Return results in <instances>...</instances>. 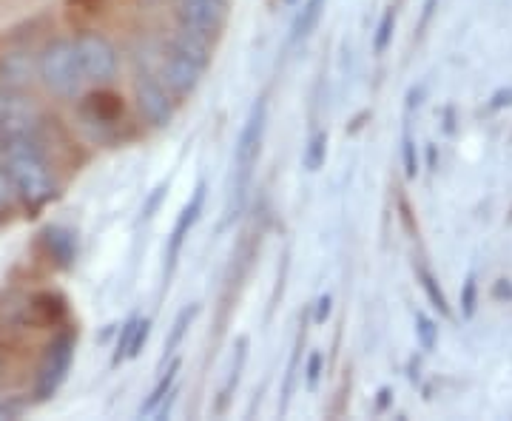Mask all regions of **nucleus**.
Instances as JSON below:
<instances>
[{"label":"nucleus","mask_w":512,"mask_h":421,"mask_svg":"<svg viewBox=\"0 0 512 421\" xmlns=\"http://www.w3.org/2000/svg\"><path fill=\"white\" fill-rule=\"evenodd\" d=\"M165 191H168V188H165V185H160V188H157V194H154V197H151V200H148V205L146 208H143V217H154V211H157V205H160V202L165 200Z\"/></svg>","instance_id":"obj_31"},{"label":"nucleus","mask_w":512,"mask_h":421,"mask_svg":"<svg viewBox=\"0 0 512 421\" xmlns=\"http://www.w3.org/2000/svg\"><path fill=\"white\" fill-rule=\"evenodd\" d=\"M40 77L52 92L63 97L80 92L86 74L77 57V46L69 40H55L52 46H46V52L40 57Z\"/></svg>","instance_id":"obj_2"},{"label":"nucleus","mask_w":512,"mask_h":421,"mask_svg":"<svg viewBox=\"0 0 512 421\" xmlns=\"http://www.w3.org/2000/svg\"><path fill=\"white\" fill-rule=\"evenodd\" d=\"M436 6H439V0H424V12H421V29H427L430 18L436 15Z\"/></svg>","instance_id":"obj_33"},{"label":"nucleus","mask_w":512,"mask_h":421,"mask_svg":"<svg viewBox=\"0 0 512 421\" xmlns=\"http://www.w3.org/2000/svg\"><path fill=\"white\" fill-rule=\"evenodd\" d=\"M134 328H137V316H134V319H128L126 325H123V330H120V342H117V353H114V365H117V362H123V359H128V345H131Z\"/></svg>","instance_id":"obj_27"},{"label":"nucleus","mask_w":512,"mask_h":421,"mask_svg":"<svg viewBox=\"0 0 512 421\" xmlns=\"http://www.w3.org/2000/svg\"><path fill=\"white\" fill-rule=\"evenodd\" d=\"M299 350H302V339L296 342L291 356V365H288V376H285V390H282V413L288 410V402H291L293 393V382H296V370H299Z\"/></svg>","instance_id":"obj_24"},{"label":"nucleus","mask_w":512,"mask_h":421,"mask_svg":"<svg viewBox=\"0 0 512 421\" xmlns=\"http://www.w3.org/2000/svg\"><path fill=\"white\" fill-rule=\"evenodd\" d=\"M288 3H296V0H288Z\"/></svg>","instance_id":"obj_38"},{"label":"nucleus","mask_w":512,"mask_h":421,"mask_svg":"<svg viewBox=\"0 0 512 421\" xmlns=\"http://www.w3.org/2000/svg\"><path fill=\"white\" fill-rule=\"evenodd\" d=\"M495 296H498V299H504V296H507V299H512V285L510 282H507V279H501V282H498V285H495Z\"/></svg>","instance_id":"obj_35"},{"label":"nucleus","mask_w":512,"mask_h":421,"mask_svg":"<svg viewBox=\"0 0 512 421\" xmlns=\"http://www.w3.org/2000/svg\"><path fill=\"white\" fill-rule=\"evenodd\" d=\"M228 15V0H177V23L185 32L214 40Z\"/></svg>","instance_id":"obj_4"},{"label":"nucleus","mask_w":512,"mask_h":421,"mask_svg":"<svg viewBox=\"0 0 512 421\" xmlns=\"http://www.w3.org/2000/svg\"><path fill=\"white\" fill-rule=\"evenodd\" d=\"M476 293H478L476 274H470L467 276V282H464V291H461V313H464L467 319L476 313Z\"/></svg>","instance_id":"obj_25"},{"label":"nucleus","mask_w":512,"mask_h":421,"mask_svg":"<svg viewBox=\"0 0 512 421\" xmlns=\"http://www.w3.org/2000/svg\"><path fill=\"white\" fill-rule=\"evenodd\" d=\"M265 120H268V103L265 97L256 100L251 109V117L245 123V129L239 134L237 151H234V197H231V217H239V211L245 208L248 200V180H251V168L256 165L259 157V146H262V134H265Z\"/></svg>","instance_id":"obj_1"},{"label":"nucleus","mask_w":512,"mask_h":421,"mask_svg":"<svg viewBox=\"0 0 512 421\" xmlns=\"http://www.w3.org/2000/svg\"><path fill=\"white\" fill-rule=\"evenodd\" d=\"M390 399H393V390H390V387H382V390H379V399H376V410H379V413L387 410Z\"/></svg>","instance_id":"obj_34"},{"label":"nucleus","mask_w":512,"mask_h":421,"mask_svg":"<svg viewBox=\"0 0 512 421\" xmlns=\"http://www.w3.org/2000/svg\"><path fill=\"white\" fill-rule=\"evenodd\" d=\"M9 177L15 183V191H18L23 200L29 205H43L55 194V183L49 177V168L46 163L35 157L32 151H20L12 157L9 163Z\"/></svg>","instance_id":"obj_3"},{"label":"nucleus","mask_w":512,"mask_h":421,"mask_svg":"<svg viewBox=\"0 0 512 421\" xmlns=\"http://www.w3.org/2000/svg\"><path fill=\"white\" fill-rule=\"evenodd\" d=\"M177 370H180V362H171L168 373H165L163 379L157 382V387L148 393V399L143 402V407H140V416H151V413H157V407L163 404L165 396L174 390V382H177Z\"/></svg>","instance_id":"obj_15"},{"label":"nucleus","mask_w":512,"mask_h":421,"mask_svg":"<svg viewBox=\"0 0 512 421\" xmlns=\"http://www.w3.org/2000/svg\"><path fill=\"white\" fill-rule=\"evenodd\" d=\"M202 208H205V183L197 185V191H194V197L188 200V205L183 208V214H180V220L174 225V231H171V239H168V271L165 276L174 274V268H177V259H180V251H183L185 237H188V231L200 222Z\"/></svg>","instance_id":"obj_8"},{"label":"nucleus","mask_w":512,"mask_h":421,"mask_svg":"<svg viewBox=\"0 0 512 421\" xmlns=\"http://www.w3.org/2000/svg\"><path fill=\"white\" fill-rule=\"evenodd\" d=\"M74 356V339L72 333H60L55 342L46 348V356L40 362V370H37V399H52L55 390L60 387V382L66 379L69 367H72Z\"/></svg>","instance_id":"obj_5"},{"label":"nucleus","mask_w":512,"mask_h":421,"mask_svg":"<svg viewBox=\"0 0 512 421\" xmlns=\"http://www.w3.org/2000/svg\"><path fill=\"white\" fill-rule=\"evenodd\" d=\"M416 339H419L421 350H427V353L436 348V342H439L436 322L430 316H424V313H416Z\"/></svg>","instance_id":"obj_20"},{"label":"nucleus","mask_w":512,"mask_h":421,"mask_svg":"<svg viewBox=\"0 0 512 421\" xmlns=\"http://www.w3.org/2000/svg\"><path fill=\"white\" fill-rule=\"evenodd\" d=\"M200 316V305H191V308H185V311H180V316L174 319V328H171V336H168V342H165V356L163 362L174 353V350L183 345V336L188 333V328H191V322Z\"/></svg>","instance_id":"obj_16"},{"label":"nucleus","mask_w":512,"mask_h":421,"mask_svg":"<svg viewBox=\"0 0 512 421\" xmlns=\"http://www.w3.org/2000/svg\"><path fill=\"white\" fill-rule=\"evenodd\" d=\"M330 305H333V302H330L328 293H325V296H319V302H316V316H313V319H316V325H325V319L330 316Z\"/></svg>","instance_id":"obj_30"},{"label":"nucleus","mask_w":512,"mask_h":421,"mask_svg":"<svg viewBox=\"0 0 512 421\" xmlns=\"http://www.w3.org/2000/svg\"><path fill=\"white\" fill-rule=\"evenodd\" d=\"M171 52H180V55L197 60L200 66H208V60H211V40L180 29L177 35L171 37Z\"/></svg>","instance_id":"obj_14"},{"label":"nucleus","mask_w":512,"mask_h":421,"mask_svg":"<svg viewBox=\"0 0 512 421\" xmlns=\"http://www.w3.org/2000/svg\"><path fill=\"white\" fill-rule=\"evenodd\" d=\"M416 274H419V285L424 288V293H427L430 305H433V308H436L441 316H450V305H447V296H444V291L439 288V279L430 274L424 265H419V268H416Z\"/></svg>","instance_id":"obj_18"},{"label":"nucleus","mask_w":512,"mask_h":421,"mask_svg":"<svg viewBox=\"0 0 512 421\" xmlns=\"http://www.w3.org/2000/svg\"><path fill=\"white\" fill-rule=\"evenodd\" d=\"M148 333H151V322H148V319H137V328H134L131 345H128V359H137V356H140V350L146 345Z\"/></svg>","instance_id":"obj_26"},{"label":"nucleus","mask_w":512,"mask_h":421,"mask_svg":"<svg viewBox=\"0 0 512 421\" xmlns=\"http://www.w3.org/2000/svg\"><path fill=\"white\" fill-rule=\"evenodd\" d=\"M83 114H86L92 123L111 126V123L123 114V103H120V97H114V94H106V92L89 94V97H86V103H83Z\"/></svg>","instance_id":"obj_11"},{"label":"nucleus","mask_w":512,"mask_h":421,"mask_svg":"<svg viewBox=\"0 0 512 421\" xmlns=\"http://www.w3.org/2000/svg\"><path fill=\"white\" fill-rule=\"evenodd\" d=\"M66 316H69L66 299L57 293H37L26 305V322H32L35 328H57Z\"/></svg>","instance_id":"obj_10"},{"label":"nucleus","mask_w":512,"mask_h":421,"mask_svg":"<svg viewBox=\"0 0 512 421\" xmlns=\"http://www.w3.org/2000/svg\"><path fill=\"white\" fill-rule=\"evenodd\" d=\"M202 69L205 66H200L197 60L180 55V52H171L163 63L165 86L174 94H191L197 89V83H200Z\"/></svg>","instance_id":"obj_9"},{"label":"nucleus","mask_w":512,"mask_h":421,"mask_svg":"<svg viewBox=\"0 0 512 421\" xmlns=\"http://www.w3.org/2000/svg\"><path fill=\"white\" fill-rule=\"evenodd\" d=\"M245 356H248V339H239V342H237V362H234V367H231L228 385H225V390H222V399H220V404H217V410H220V413L225 410V402H228L231 390L237 387L239 373H242V365H245Z\"/></svg>","instance_id":"obj_21"},{"label":"nucleus","mask_w":512,"mask_h":421,"mask_svg":"<svg viewBox=\"0 0 512 421\" xmlns=\"http://www.w3.org/2000/svg\"><path fill=\"white\" fill-rule=\"evenodd\" d=\"M43 245H46L49 257L55 259L60 268H69L74 262L77 242H74V234H69V231H63V228H46L43 231Z\"/></svg>","instance_id":"obj_12"},{"label":"nucleus","mask_w":512,"mask_h":421,"mask_svg":"<svg viewBox=\"0 0 512 421\" xmlns=\"http://www.w3.org/2000/svg\"><path fill=\"white\" fill-rule=\"evenodd\" d=\"M393 29H396V15H393V9H387L379 29H376V37H373V52L376 55H384L387 46L393 43Z\"/></svg>","instance_id":"obj_22"},{"label":"nucleus","mask_w":512,"mask_h":421,"mask_svg":"<svg viewBox=\"0 0 512 421\" xmlns=\"http://www.w3.org/2000/svg\"><path fill=\"white\" fill-rule=\"evenodd\" d=\"M325 3L328 0H308L305 6H302V12H299V18H296V26H293V37L299 40V37H308L316 29V23L322 18V12H325Z\"/></svg>","instance_id":"obj_17"},{"label":"nucleus","mask_w":512,"mask_h":421,"mask_svg":"<svg viewBox=\"0 0 512 421\" xmlns=\"http://www.w3.org/2000/svg\"><path fill=\"white\" fill-rule=\"evenodd\" d=\"M325 157H328V134L325 131H316L311 137V143L305 148V168L308 171H319L325 165Z\"/></svg>","instance_id":"obj_19"},{"label":"nucleus","mask_w":512,"mask_h":421,"mask_svg":"<svg viewBox=\"0 0 512 421\" xmlns=\"http://www.w3.org/2000/svg\"><path fill=\"white\" fill-rule=\"evenodd\" d=\"M134 94H137V109L146 117V123H151L154 129H163V126L171 123V117H174L171 97L154 77L140 74L137 83H134Z\"/></svg>","instance_id":"obj_7"},{"label":"nucleus","mask_w":512,"mask_h":421,"mask_svg":"<svg viewBox=\"0 0 512 421\" xmlns=\"http://www.w3.org/2000/svg\"><path fill=\"white\" fill-rule=\"evenodd\" d=\"M427 163H430V168H436V148L433 146L427 148Z\"/></svg>","instance_id":"obj_36"},{"label":"nucleus","mask_w":512,"mask_h":421,"mask_svg":"<svg viewBox=\"0 0 512 421\" xmlns=\"http://www.w3.org/2000/svg\"><path fill=\"white\" fill-rule=\"evenodd\" d=\"M504 106H512V89H501L490 103V109H504Z\"/></svg>","instance_id":"obj_32"},{"label":"nucleus","mask_w":512,"mask_h":421,"mask_svg":"<svg viewBox=\"0 0 512 421\" xmlns=\"http://www.w3.org/2000/svg\"><path fill=\"white\" fill-rule=\"evenodd\" d=\"M402 157H404V174H407V180H416V174H419V154H416V143H413L410 131H404Z\"/></svg>","instance_id":"obj_23"},{"label":"nucleus","mask_w":512,"mask_h":421,"mask_svg":"<svg viewBox=\"0 0 512 421\" xmlns=\"http://www.w3.org/2000/svg\"><path fill=\"white\" fill-rule=\"evenodd\" d=\"M32 80V60L26 55H6L0 60V83L9 89H23Z\"/></svg>","instance_id":"obj_13"},{"label":"nucleus","mask_w":512,"mask_h":421,"mask_svg":"<svg viewBox=\"0 0 512 421\" xmlns=\"http://www.w3.org/2000/svg\"><path fill=\"white\" fill-rule=\"evenodd\" d=\"M322 367H325V356H322L319 350H313L311 359H308V367H305V382H308L311 390L319 385V379H322Z\"/></svg>","instance_id":"obj_28"},{"label":"nucleus","mask_w":512,"mask_h":421,"mask_svg":"<svg viewBox=\"0 0 512 421\" xmlns=\"http://www.w3.org/2000/svg\"><path fill=\"white\" fill-rule=\"evenodd\" d=\"M12 194H15V183H12L9 171H0V211H3V208H9Z\"/></svg>","instance_id":"obj_29"},{"label":"nucleus","mask_w":512,"mask_h":421,"mask_svg":"<svg viewBox=\"0 0 512 421\" xmlns=\"http://www.w3.org/2000/svg\"><path fill=\"white\" fill-rule=\"evenodd\" d=\"M146 3H160V0H146Z\"/></svg>","instance_id":"obj_37"},{"label":"nucleus","mask_w":512,"mask_h":421,"mask_svg":"<svg viewBox=\"0 0 512 421\" xmlns=\"http://www.w3.org/2000/svg\"><path fill=\"white\" fill-rule=\"evenodd\" d=\"M77 46V57H80V66H83V74L86 80H97V83H106L117 72V55L111 49V43L106 37L94 35V32H86L74 40Z\"/></svg>","instance_id":"obj_6"}]
</instances>
